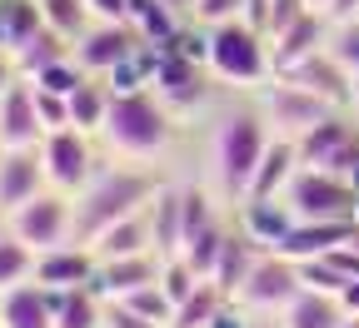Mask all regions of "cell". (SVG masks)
Instances as JSON below:
<instances>
[{
    "label": "cell",
    "mask_w": 359,
    "mask_h": 328,
    "mask_svg": "<svg viewBox=\"0 0 359 328\" xmlns=\"http://www.w3.org/2000/svg\"><path fill=\"white\" fill-rule=\"evenodd\" d=\"M165 190V179L145 164H100L95 179L75 194V244H95L105 229H115L130 214H145L150 199Z\"/></svg>",
    "instance_id": "cell-1"
},
{
    "label": "cell",
    "mask_w": 359,
    "mask_h": 328,
    "mask_svg": "<svg viewBox=\"0 0 359 328\" xmlns=\"http://www.w3.org/2000/svg\"><path fill=\"white\" fill-rule=\"evenodd\" d=\"M269 124L259 110H230V115H219L215 124V139H210V174H215V194L224 204H245L250 194V184H255V169L269 150Z\"/></svg>",
    "instance_id": "cell-2"
},
{
    "label": "cell",
    "mask_w": 359,
    "mask_h": 328,
    "mask_svg": "<svg viewBox=\"0 0 359 328\" xmlns=\"http://www.w3.org/2000/svg\"><path fill=\"white\" fill-rule=\"evenodd\" d=\"M105 150L140 164V159H155L170 150L175 139V110L155 95V90H115L110 100V120L100 129Z\"/></svg>",
    "instance_id": "cell-3"
},
{
    "label": "cell",
    "mask_w": 359,
    "mask_h": 328,
    "mask_svg": "<svg viewBox=\"0 0 359 328\" xmlns=\"http://www.w3.org/2000/svg\"><path fill=\"white\" fill-rule=\"evenodd\" d=\"M210 75L219 85H269L275 80V60H269V35L250 20H230L210 30Z\"/></svg>",
    "instance_id": "cell-4"
},
{
    "label": "cell",
    "mask_w": 359,
    "mask_h": 328,
    "mask_svg": "<svg viewBox=\"0 0 359 328\" xmlns=\"http://www.w3.org/2000/svg\"><path fill=\"white\" fill-rule=\"evenodd\" d=\"M230 229H235V224H224L219 199H215L210 190L185 184V229H180V259H185L200 278L215 273L219 249H224V239H230Z\"/></svg>",
    "instance_id": "cell-5"
},
{
    "label": "cell",
    "mask_w": 359,
    "mask_h": 328,
    "mask_svg": "<svg viewBox=\"0 0 359 328\" xmlns=\"http://www.w3.org/2000/svg\"><path fill=\"white\" fill-rule=\"evenodd\" d=\"M6 229L15 234L20 244H30L35 254L55 249V244H70L75 239V194L40 190L35 199H25L20 209L6 214Z\"/></svg>",
    "instance_id": "cell-6"
},
{
    "label": "cell",
    "mask_w": 359,
    "mask_h": 328,
    "mask_svg": "<svg viewBox=\"0 0 359 328\" xmlns=\"http://www.w3.org/2000/svg\"><path fill=\"white\" fill-rule=\"evenodd\" d=\"M259 115H264V124H269V134H280V139H304L314 124H325L330 115H334V105L330 100H320V95H309L304 85H294V80H269L264 90H259V105H255Z\"/></svg>",
    "instance_id": "cell-7"
},
{
    "label": "cell",
    "mask_w": 359,
    "mask_h": 328,
    "mask_svg": "<svg viewBox=\"0 0 359 328\" xmlns=\"http://www.w3.org/2000/svg\"><path fill=\"white\" fill-rule=\"evenodd\" d=\"M299 294H304L299 264H294V259H285L280 249H264V254H259V264H255V269H250V278H245V289L235 294V304H240V308H250L255 318H280Z\"/></svg>",
    "instance_id": "cell-8"
},
{
    "label": "cell",
    "mask_w": 359,
    "mask_h": 328,
    "mask_svg": "<svg viewBox=\"0 0 359 328\" xmlns=\"http://www.w3.org/2000/svg\"><path fill=\"white\" fill-rule=\"evenodd\" d=\"M285 204L294 209V219L314 224V219H354V204H359V190L344 179V174H330V169H299L294 184L285 190Z\"/></svg>",
    "instance_id": "cell-9"
},
{
    "label": "cell",
    "mask_w": 359,
    "mask_h": 328,
    "mask_svg": "<svg viewBox=\"0 0 359 328\" xmlns=\"http://www.w3.org/2000/svg\"><path fill=\"white\" fill-rule=\"evenodd\" d=\"M40 159H45V179H50V190L60 194H80L90 179H95L100 159H95V134L85 129H55L40 139Z\"/></svg>",
    "instance_id": "cell-10"
},
{
    "label": "cell",
    "mask_w": 359,
    "mask_h": 328,
    "mask_svg": "<svg viewBox=\"0 0 359 328\" xmlns=\"http://www.w3.org/2000/svg\"><path fill=\"white\" fill-rule=\"evenodd\" d=\"M294 145H299V159L309 169H330V174L349 179L359 169V120H354V110H334L325 124H314Z\"/></svg>",
    "instance_id": "cell-11"
},
{
    "label": "cell",
    "mask_w": 359,
    "mask_h": 328,
    "mask_svg": "<svg viewBox=\"0 0 359 328\" xmlns=\"http://www.w3.org/2000/svg\"><path fill=\"white\" fill-rule=\"evenodd\" d=\"M140 30L135 25H115V20H95L75 45H70V55H75V65L85 70V75H95V80H110L135 50H140Z\"/></svg>",
    "instance_id": "cell-12"
},
{
    "label": "cell",
    "mask_w": 359,
    "mask_h": 328,
    "mask_svg": "<svg viewBox=\"0 0 359 328\" xmlns=\"http://www.w3.org/2000/svg\"><path fill=\"white\" fill-rule=\"evenodd\" d=\"M95 269H100V254L90 244H55L35 254V284L50 289V294H70V289H90L95 284Z\"/></svg>",
    "instance_id": "cell-13"
},
{
    "label": "cell",
    "mask_w": 359,
    "mask_h": 328,
    "mask_svg": "<svg viewBox=\"0 0 359 328\" xmlns=\"http://www.w3.org/2000/svg\"><path fill=\"white\" fill-rule=\"evenodd\" d=\"M150 90L180 115L205 100V65L180 55V50H155V75H150Z\"/></svg>",
    "instance_id": "cell-14"
},
{
    "label": "cell",
    "mask_w": 359,
    "mask_h": 328,
    "mask_svg": "<svg viewBox=\"0 0 359 328\" xmlns=\"http://www.w3.org/2000/svg\"><path fill=\"white\" fill-rule=\"evenodd\" d=\"M160 269H165V259L160 254H130V259H100V269H95V289L105 304H120V299H130V294H140V289H150V284H160Z\"/></svg>",
    "instance_id": "cell-15"
},
{
    "label": "cell",
    "mask_w": 359,
    "mask_h": 328,
    "mask_svg": "<svg viewBox=\"0 0 359 328\" xmlns=\"http://www.w3.org/2000/svg\"><path fill=\"white\" fill-rule=\"evenodd\" d=\"M45 124L35 115V85L15 80L6 95H0V145L6 150H40Z\"/></svg>",
    "instance_id": "cell-16"
},
{
    "label": "cell",
    "mask_w": 359,
    "mask_h": 328,
    "mask_svg": "<svg viewBox=\"0 0 359 328\" xmlns=\"http://www.w3.org/2000/svg\"><path fill=\"white\" fill-rule=\"evenodd\" d=\"M40 190H50L40 150H6V155H0V214L20 209V204L35 199Z\"/></svg>",
    "instance_id": "cell-17"
},
{
    "label": "cell",
    "mask_w": 359,
    "mask_h": 328,
    "mask_svg": "<svg viewBox=\"0 0 359 328\" xmlns=\"http://www.w3.org/2000/svg\"><path fill=\"white\" fill-rule=\"evenodd\" d=\"M330 45V20L320 15V10H309L299 25H290L280 40H269V60H275V75H290V70H299L304 60H314Z\"/></svg>",
    "instance_id": "cell-18"
},
{
    "label": "cell",
    "mask_w": 359,
    "mask_h": 328,
    "mask_svg": "<svg viewBox=\"0 0 359 328\" xmlns=\"http://www.w3.org/2000/svg\"><path fill=\"white\" fill-rule=\"evenodd\" d=\"M280 80H294V85H304L309 95H320V100H330L334 110H354V75L330 55V50H320L314 60H304L299 70H290V75H280Z\"/></svg>",
    "instance_id": "cell-19"
},
{
    "label": "cell",
    "mask_w": 359,
    "mask_h": 328,
    "mask_svg": "<svg viewBox=\"0 0 359 328\" xmlns=\"http://www.w3.org/2000/svg\"><path fill=\"white\" fill-rule=\"evenodd\" d=\"M299 169H304L299 145L275 134V139H269V150H264V159H259V169H255V184H250L245 199H285V190L294 184Z\"/></svg>",
    "instance_id": "cell-20"
},
{
    "label": "cell",
    "mask_w": 359,
    "mask_h": 328,
    "mask_svg": "<svg viewBox=\"0 0 359 328\" xmlns=\"http://www.w3.org/2000/svg\"><path fill=\"white\" fill-rule=\"evenodd\" d=\"M235 224L250 234L259 249H280L299 219H294V209H290L285 199H245V204L235 209Z\"/></svg>",
    "instance_id": "cell-21"
},
{
    "label": "cell",
    "mask_w": 359,
    "mask_h": 328,
    "mask_svg": "<svg viewBox=\"0 0 359 328\" xmlns=\"http://www.w3.org/2000/svg\"><path fill=\"white\" fill-rule=\"evenodd\" d=\"M349 239H354V219H314V224L299 219L290 229V239L280 244V254L294 259V264H304V259H325L330 249H339Z\"/></svg>",
    "instance_id": "cell-22"
},
{
    "label": "cell",
    "mask_w": 359,
    "mask_h": 328,
    "mask_svg": "<svg viewBox=\"0 0 359 328\" xmlns=\"http://www.w3.org/2000/svg\"><path fill=\"white\" fill-rule=\"evenodd\" d=\"M0 328H55V294L35 278L0 294Z\"/></svg>",
    "instance_id": "cell-23"
},
{
    "label": "cell",
    "mask_w": 359,
    "mask_h": 328,
    "mask_svg": "<svg viewBox=\"0 0 359 328\" xmlns=\"http://www.w3.org/2000/svg\"><path fill=\"white\" fill-rule=\"evenodd\" d=\"M145 219H150V234H155V254L175 259L180 254V229H185V190H180V184H165V190L150 199Z\"/></svg>",
    "instance_id": "cell-24"
},
{
    "label": "cell",
    "mask_w": 359,
    "mask_h": 328,
    "mask_svg": "<svg viewBox=\"0 0 359 328\" xmlns=\"http://www.w3.org/2000/svg\"><path fill=\"white\" fill-rule=\"evenodd\" d=\"M259 254H264V249L250 239V234H245L240 224H235V229H230V239H224V249H219V264H215V273H210V278H215V284H219L224 294L235 299V294L245 289L250 269L259 264Z\"/></svg>",
    "instance_id": "cell-25"
},
{
    "label": "cell",
    "mask_w": 359,
    "mask_h": 328,
    "mask_svg": "<svg viewBox=\"0 0 359 328\" xmlns=\"http://www.w3.org/2000/svg\"><path fill=\"white\" fill-rule=\"evenodd\" d=\"M110 100H115V90H110L105 80H95V75H85L80 90L70 95V124L100 139V129H105V120H110Z\"/></svg>",
    "instance_id": "cell-26"
},
{
    "label": "cell",
    "mask_w": 359,
    "mask_h": 328,
    "mask_svg": "<svg viewBox=\"0 0 359 328\" xmlns=\"http://www.w3.org/2000/svg\"><path fill=\"white\" fill-rule=\"evenodd\" d=\"M100 259H130V254H155V234H150V219L145 214H130V219H120L115 229H105L95 244Z\"/></svg>",
    "instance_id": "cell-27"
},
{
    "label": "cell",
    "mask_w": 359,
    "mask_h": 328,
    "mask_svg": "<svg viewBox=\"0 0 359 328\" xmlns=\"http://www.w3.org/2000/svg\"><path fill=\"white\" fill-rule=\"evenodd\" d=\"M349 313H344V304L334 299V294H314V289H304L285 313H280V328H339Z\"/></svg>",
    "instance_id": "cell-28"
},
{
    "label": "cell",
    "mask_w": 359,
    "mask_h": 328,
    "mask_svg": "<svg viewBox=\"0 0 359 328\" xmlns=\"http://www.w3.org/2000/svg\"><path fill=\"white\" fill-rule=\"evenodd\" d=\"M60 60H70V40L65 35H55L50 25H40L20 50H15V70H20V80H35L40 70H50V65H60Z\"/></svg>",
    "instance_id": "cell-29"
},
{
    "label": "cell",
    "mask_w": 359,
    "mask_h": 328,
    "mask_svg": "<svg viewBox=\"0 0 359 328\" xmlns=\"http://www.w3.org/2000/svg\"><path fill=\"white\" fill-rule=\"evenodd\" d=\"M55 328H105V299L95 289L55 294Z\"/></svg>",
    "instance_id": "cell-30"
},
{
    "label": "cell",
    "mask_w": 359,
    "mask_h": 328,
    "mask_svg": "<svg viewBox=\"0 0 359 328\" xmlns=\"http://www.w3.org/2000/svg\"><path fill=\"white\" fill-rule=\"evenodd\" d=\"M224 304H230V294H224L215 278H205V284H200L185 304L175 308V323H170V328H210V323H215V313H219Z\"/></svg>",
    "instance_id": "cell-31"
},
{
    "label": "cell",
    "mask_w": 359,
    "mask_h": 328,
    "mask_svg": "<svg viewBox=\"0 0 359 328\" xmlns=\"http://www.w3.org/2000/svg\"><path fill=\"white\" fill-rule=\"evenodd\" d=\"M40 20L50 25L55 35H65L70 45H75L90 25H95V15H90L85 0H40Z\"/></svg>",
    "instance_id": "cell-32"
},
{
    "label": "cell",
    "mask_w": 359,
    "mask_h": 328,
    "mask_svg": "<svg viewBox=\"0 0 359 328\" xmlns=\"http://www.w3.org/2000/svg\"><path fill=\"white\" fill-rule=\"evenodd\" d=\"M30 278H35V249L20 244L15 234L6 229V234H0V294L30 284Z\"/></svg>",
    "instance_id": "cell-33"
},
{
    "label": "cell",
    "mask_w": 359,
    "mask_h": 328,
    "mask_svg": "<svg viewBox=\"0 0 359 328\" xmlns=\"http://www.w3.org/2000/svg\"><path fill=\"white\" fill-rule=\"evenodd\" d=\"M200 284H205V278H200V273H195L185 259H180V254H175V259H165V269H160V289L170 294V304H175V308L185 304V299H190Z\"/></svg>",
    "instance_id": "cell-34"
},
{
    "label": "cell",
    "mask_w": 359,
    "mask_h": 328,
    "mask_svg": "<svg viewBox=\"0 0 359 328\" xmlns=\"http://www.w3.org/2000/svg\"><path fill=\"white\" fill-rule=\"evenodd\" d=\"M325 50L359 80V20H339V25H330V45Z\"/></svg>",
    "instance_id": "cell-35"
},
{
    "label": "cell",
    "mask_w": 359,
    "mask_h": 328,
    "mask_svg": "<svg viewBox=\"0 0 359 328\" xmlns=\"http://www.w3.org/2000/svg\"><path fill=\"white\" fill-rule=\"evenodd\" d=\"M80 80H85V70H80V65H75V55H70V60H60V65H50V70H40L30 85H35V90H50V95H65V100H70L75 90H80Z\"/></svg>",
    "instance_id": "cell-36"
},
{
    "label": "cell",
    "mask_w": 359,
    "mask_h": 328,
    "mask_svg": "<svg viewBox=\"0 0 359 328\" xmlns=\"http://www.w3.org/2000/svg\"><path fill=\"white\" fill-rule=\"evenodd\" d=\"M120 304H130L135 313H145V318H155V323H175V304H170V294L160 289V284H150V289H140V294H130V299H120Z\"/></svg>",
    "instance_id": "cell-37"
},
{
    "label": "cell",
    "mask_w": 359,
    "mask_h": 328,
    "mask_svg": "<svg viewBox=\"0 0 359 328\" xmlns=\"http://www.w3.org/2000/svg\"><path fill=\"white\" fill-rule=\"evenodd\" d=\"M299 278H304V289H314V294H344V278L334 273V264L330 259H304L299 264Z\"/></svg>",
    "instance_id": "cell-38"
},
{
    "label": "cell",
    "mask_w": 359,
    "mask_h": 328,
    "mask_svg": "<svg viewBox=\"0 0 359 328\" xmlns=\"http://www.w3.org/2000/svg\"><path fill=\"white\" fill-rule=\"evenodd\" d=\"M245 6H250V0H200V6H195V25L215 30V25L245 20Z\"/></svg>",
    "instance_id": "cell-39"
},
{
    "label": "cell",
    "mask_w": 359,
    "mask_h": 328,
    "mask_svg": "<svg viewBox=\"0 0 359 328\" xmlns=\"http://www.w3.org/2000/svg\"><path fill=\"white\" fill-rule=\"evenodd\" d=\"M35 115H40L45 134H55V129H70V100H65V95H50V90H35Z\"/></svg>",
    "instance_id": "cell-40"
},
{
    "label": "cell",
    "mask_w": 359,
    "mask_h": 328,
    "mask_svg": "<svg viewBox=\"0 0 359 328\" xmlns=\"http://www.w3.org/2000/svg\"><path fill=\"white\" fill-rule=\"evenodd\" d=\"M105 328H165V323H155V318H145V313H135L130 304H105Z\"/></svg>",
    "instance_id": "cell-41"
},
{
    "label": "cell",
    "mask_w": 359,
    "mask_h": 328,
    "mask_svg": "<svg viewBox=\"0 0 359 328\" xmlns=\"http://www.w3.org/2000/svg\"><path fill=\"white\" fill-rule=\"evenodd\" d=\"M325 259H330V264H334V273L344 278V289L359 278V244H354V239H349V244H339V249H330Z\"/></svg>",
    "instance_id": "cell-42"
},
{
    "label": "cell",
    "mask_w": 359,
    "mask_h": 328,
    "mask_svg": "<svg viewBox=\"0 0 359 328\" xmlns=\"http://www.w3.org/2000/svg\"><path fill=\"white\" fill-rule=\"evenodd\" d=\"M95 20H115V25H130V0H85Z\"/></svg>",
    "instance_id": "cell-43"
},
{
    "label": "cell",
    "mask_w": 359,
    "mask_h": 328,
    "mask_svg": "<svg viewBox=\"0 0 359 328\" xmlns=\"http://www.w3.org/2000/svg\"><path fill=\"white\" fill-rule=\"evenodd\" d=\"M210 328H255V313H250V308H240V304L230 299V304L215 313V323H210Z\"/></svg>",
    "instance_id": "cell-44"
},
{
    "label": "cell",
    "mask_w": 359,
    "mask_h": 328,
    "mask_svg": "<svg viewBox=\"0 0 359 328\" xmlns=\"http://www.w3.org/2000/svg\"><path fill=\"white\" fill-rule=\"evenodd\" d=\"M325 20H330V25H339V20H359V0H330Z\"/></svg>",
    "instance_id": "cell-45"
},
{
    "label": "cell",
    "mask_w": 359,
    "mask_h": 328,
    "mask_svg": "<svg viewBox=\"0 0 359 328\" xmlns=\"http://www.w3.org/2000/svg\"><path fill=\"white\" fill-rule=\"evenodd\" d=\"M20 80V70H15V55L11 50H0V95H6V90Z\"/></svg>",
    "instance_id": "cell-46"
},
{
    "label": "cell",
    "mask_w": 359,
    "mask_h": 328,
    "mask_svg": "<svg viewBox=\"0 0 359 328\" xmlns=\"http://www.w3.org/2000/svg\"><path fill=\"white\" fill-rule=\"evenodd\" d=\"M160 6H170L175 15H185V20H195V6H200V0H160Z\"/></svg>",
    "instance_id": "cell-47"
},
{
    "label": "cell",
    "mask_w": 359,
    "mask_h": 328,
    "mask_svg": "<svg viewBox=\"0 0 359 328\" xmlns=\"http://www.w3.org/2000/svg\"><path fill=\"white\" fill-rule=\"evenodd\" d=\"M339 304H344V313H359V278H354V284L339 294Z\"/></svg>",
    "instance_id": "cell-48"
},
{
    "label": "cell",
    "mask_w": 359,
    "mask_h": 328,
    "mask_svg": "<svg viewBox=\"0 0 359 328\" xmlns=\"http://www.w3.org/2000/svg\"><path fill=\"white\" fill-rule=\"evenodd\" d=\"M255 328H280V318H255Z\"/></svg>",
    "instance_id": "cell-49"
},
{
    "label": "cell",
    "mask_w": 359,
    "mask_h": 328,
    "mask_svg": "<svg viewBox=\"0 0 359 328\" xmlns=\"http://www.w3.org/2000/svg\"><path fill=\"white\" fill-rule=\"evenodd\" d=\"M309 10H320V15H325V10H330V0H309Z\"/></svg>",
    "instance_id": "cell-50"
},
{
    "label": "cell",
    "mask_w": 359,
    "mask_h": 328,
    "mask_svg": "<svg viewBox=\"0 0 359 328\" xmlns=\"http://www.w3.org/2000/svg\"><path fill=\"white\" fill-rule=\"evenodd\" d=\"M339 328H359V313H349V318H344V323H339Z\"/></svg>",
    "instance_id": "cell-51"
},
{
    "label": "cell",
    "mask_w": 359,
    "mask_h": 328,
    "mask_svg": "<svg viewBox=\"0 0 359 328\" xmlns=\"http://www.w3.org/2000/svg\"><path fill=\"white\" fill-rule=\"evenodd\" d=\"M354 110H359V80H354Z\"/></svg>",
    "instance_id": "cell-52"
},
{
    "label": "cell",
    "mask_w": 359,
    "mask_h": 328,
    "mask_svg": "<svg viewBox=\"0 0 359 328\" xmlns=\"http://www.w3.org/2000/svg\"><path fill=\"white\" fill-rule=\"evenodd\" d=\"M0 234H6V214H0Z\"/></svg>",
    "instance_id": "cell-53"
},
{
    "label": "cell",
    "mask_w": 359,
    "mask_h": 328,
    "mask_svg": "<svg viewBox=\"0 0 359 328\" xmlns=\"http://www.w3.org/2000/svg\"><path fill=\"white\" fill-rule=\"evenodd\" d=\"M354 224H359V204H354Z\"/></svg>",
    "instance_id": "cell-54"
},
{
    "label": "cell",
    "mask_w": 359,
    "mask_h": 328,
    "mask_svg": "<svg viewBox=\"0 0 359 328\" xmlns=\"http://www.w3.org/2000/svg\"><path fill=\"white\" fill-rule=\"evenodd\" d=\"M0 155H6V145H0Z\"/></svg>",
    "instance_id": "cell-55"
}]
</instances>
